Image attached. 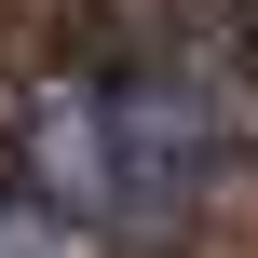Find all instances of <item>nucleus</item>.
I'll use <instances>...</instances> for the list:
<instances>
[{
  "mask_svg": "<svg viewBox=\"0 0 258 258\" xmlns=\"http://www.w3.org/2000/svg\"><path fill=\"white\" fill-rule=\"evenodd\" d=\"M14 177H27L41 204H68L82 231L109 218V136H95V68H82V82H41V95H27V163H14ZM95 245H109V231H95Z\"/></svg>",
  "mask_w": 258,
  "mask_h": 258,
  "instance_id": "f03ea898",
  "label": "nucleus"
},
{
  "mask_svg": "<svg viewBox=\"0 0 258 258\" xmlns=\"http://www.w3.org/2000/svg\"><path fill=\"white\" fill-rule=\"evenodd\" d=\"M95 136H109V245H177L204 204H218V177L245 163V122L218 109V82L204 68H95Z\"/></svg>",
  "mask_w": 258,
  "mask_h": 258,
  "instance_id": "f257e3e1",
  "label": "nucleus"
},
{
  "mask_svg": "<svg viewBox=\"0 0 258 258\" xmlns=\"http://www.w3.org/2000/svg\"><path fill=\"white\" fill-rule=\"evenodd\" d=\"M0 258H95V231L68 204H41L27 177H0Z\"/></svg>",
  "mask_w": 258,
  "mask_h": 258,
  "instance_id": "7ed1b4c3",
  "label": "nucleus"
}]
</instances>
